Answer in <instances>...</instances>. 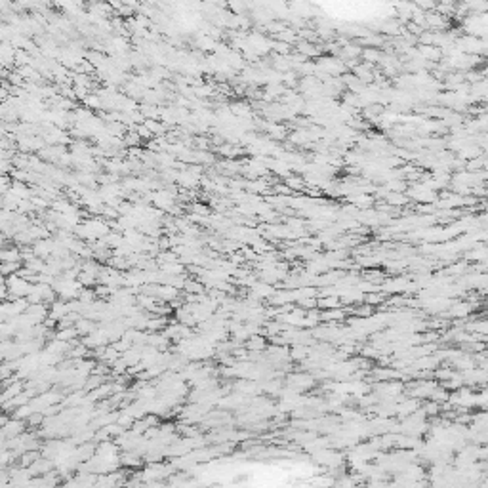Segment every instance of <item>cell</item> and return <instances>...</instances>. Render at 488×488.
<instances>
[{
    "mask_svg": "<svg viewBox=\"0 0 488 488\" xmlns=\"http://www.w3.org/2000/svg\"><path fill=\"white\" fill-rule=\"evenodd\" d=\"M19 271V263L17 261H4L0 265V275H16Z\"/></svg>",
    "mask_w": 488,
    "mask_h": 488,
    "instance_id": "1",
    "label": "cell"
}]
</instances>
